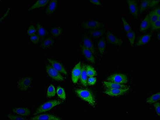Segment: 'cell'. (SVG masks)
<instances>
[{
	"mask_svg": "<svg viewBox=\"0 0 160 120\" xmlns=\"http://www.w3.org/2000/svg\"><path fill=\"white\" fill-rule=\"evenodd\" d=\"M126 33H127L126 36L129 40L130 44L132 46H133L135 43V38H136V34L135 32L132 30L131 31Z\"/></svg>",
	"mask_w": 160,
	"mask_h": 120,
	"instance_id": "484cf974",
	"label": "cell"
},
{
	"mask_svg": "<svg viewBox=\"0 0 160 120\" xmlns=\"http://www.w3.org/2000/svg\"><path fill=\"white\" fill-rule=\"evenodd\" d=\"M75 92L79 98L88 103L92 107H95L96 101L92 92L87 89H77Z\"/></svg>",
	"mask_w": 160,
	"mask_h": 120,
	"instance_id": "6da1fadb",
	"label": "cell"
},
{
	"mask_svg": "<svg viewBox=\"0 0 160 120\" xmlns=\"http://www.w3.org/2000/svg\"><path fill=\"white\" fill-rule=\"evenodd\" d=\"M81 70V62L76 64L72 70V79L73 83L76 84L80 78Z\"/></svg>",
	"mask_w": 160,
	"mask_h": 120,
	"instance_id": "ba28073f",
	"label": "cell"
},
{
	"mask_svg": "<svg viewBox=\"0 0 160 120\" xmlns=\"http://www.w3.org/2000/svg\"><path fill=\"white\" fill-rule=\"evenodd\" d=\"M81 49L86 59L91 63L95 64V59L93 53L88 49L86 48L84 45H81Z\"/></svg>",
	"mask_w": 160,
	"mask_h": 120,
	"instance_id": "4fadbf2b",
	"label": "cell"
},
{
	"mask_svg": "<svg viewBox=\"0 0 160 120\" xmlns=\"http://www.w3.org/2000/svg\"><path fill=\"white\" fill-rule=\"evenodd\" d=\"M58 1L53 0L49 3V5L47 6L46 10V13L47 14H51L55 11L57 6Z\"/></svg>",
	"mask_w": 160,
	"mask_h": 120,
	"instance_id": "ffe728a7",
	"label": "cell"
},
{
	"mask_svg": "<svg viewBox=\"0 0 160 120\" xmlns=\"http://www.w3.org/2000/svg\"><path fill=\"white\" fill-rule=\"evenodd\" d=\"M106 36L108 42L113 45L121 46L123 44L122 39L116 36L110 32L108 31L106 33Z\"/></svg>",
	"mask_w": 160,
	"mask_h": 120,
	"instance_id": "9c48e42d",
	"label": "cell"
},
{
	"mask_svg": "<svg viewBox=\"0 0 160 120\" xmlns=\"http://www.w3.org/2000/svg\"><path fill=\"white\" fill-rule=\"evenodd\" d=\"M98 48L100 53L102 55H103L106 48V42L104 38H102L98 41Z\"/></svg>",
	"mask_w": 160,
	"mask_h": 120,
	"instance_id": "d4e9b609",
	"label": "cell"
},
{
	"mask_svg": "<svg viewBox=\"0 0 160 120\" xmlns=\"http://www.w3.org/2000/svg\"><path fill=\"white\" fill-rule=\"evenodd\" d=\"M47 60L51 64L53 68L59 72L62 73L65 75L67 74L66 70L60 63L51 59L47 58Z\"/></svg>",
	"mask_w": 160,
	"mask_h": 120,
	"instance_id": "30bf717a",
	"label": "cell"
},
{
	"mask_svg": "<svg viewBox=\"0 0 160 120\" xmlns=\"http://www.w3.org/2000/svg\"><path fill=\"white\" fill-rule=\"evenodd\" d=\"M13 111L14 113L21 116H27L31 114L29 109L26 107H17L14 108Z\"/></svg>",
	"mask_w": 160,
	"mask_h": 120,
	"instance_id": "2e32d148",
	"label": "cell"
},
{
	"mask_svg": "<svg viewBox=\"0 0 160 120\" xmlns=\"http://www.w3.org/2000/svg\"><path fill=\"white\" fill-rule=\"evenodd\" d=\"M159 0H152V1H151L150 4H149V7H150V8H152V7H154V6L158 5V3H159Z\"/></svg>",
	"mask_w": 160,
	"mask_h": 120,
	"instance_id": "60d3db41",
	"label": "cell"
},
{
	"mask_svg": "<svg viewBox=\"0 0 160 120\" xmlns=\"http://www.w3.org/2000/svg\"><path fill=\"white\" fill-rule=\"evenodd\" d=\"M36 30L39 36L41 38H44L48 35V32L47 30L40 23L36 24Z\"/></svg>",
	"mask_w": 160,
	"mask_h": 120,
	"instance_id": "44dd1931",
	"label": "cell"
},
{
	"mask_svg": "<svg viewBox=\"0 0 160 120\" xmlns=\"http://www.w3.org/2000/svg\"><path fill=\"white\" fill-rule=\"evenodd\" d=\"M106 81L125 84L128 82V79L127 76L124 74L117 73L109 76L106 79Z\"/></svg>",
	"mask_w": 160,
	"mask_h": 120,
	"instance_id": "3957f363",
	"label": "cell"
},
{
	"mask_svg": "<svg viewBox=\"0 0 160 120\" xmlns=\"http://www.w3.org/2000/svg\"><path fill=\"white\" fill-rule=\"evenodd\" d=\"M89 2H91L92 4H94V5H98V6H100L102 5V3L100 1H98V0H96V1H90Z\"/></svg>",
	"mask_w": 160,
	"mask_h": 120,
	"instance_id": "b9f144b4",
	"label": "cell"
},
{
	"mask_svg": "<svg viewBox=\"0 0 160 120\" xmlns=\"http://www.w3.org/2000/svg\"><path fill=\"white\" fill-rule=\"evenodd\" d=\"M36 31H37L36 29H35V27L33 25L30 26L27 30L28 35H29V36L35 34Z\"/></svg>",
	"mask_w": 160,
	"mask_h": 120,
	"instance_id": "e575fe53",
	"label": "cell"
},
{
	"mask_svg": "<svg viewBox=\"0 0 160 120\" xmlns=\"http://www.w3.org/2000/svg\"><path fill=\"white\" fill-rule=\"evenodd\" d=\"M40 38L39 36L36 34L31 35L30 37V39L31 41L35 44L38 43L39 42Z\"/></svg>",
	"mask_w": 160,
	"mask_h": 120,
	"instance_id": "d590c367",
	"label": "cell"
},
{
	"mask_svg": "<svg viewBox=\"0 0 160 120\" xmlns=\"http://www.w3.org/2000/svg\"><path fill=\"white\" fill-rule=\"evenodd\" d=\"M46 71L48 75L53 79L55 81H62L64 80V78L59 72L53 68L50 65H47L46 66Z\"/></svg>",
	"mask_w": 160,
	"mask_h": 120,
	"instance_id": "277c9868",
	"label": "cell"
},
{
	"mask_svg": "<svg viewBox=\"0 0 160 120\" xmlns=\"http://www.w3.org/2000/svg\"><path fill=\"white\" fill-rule=\"evenodd\" d=\"M62 29L60 27L53 28L51 30V33L53 36L57 37L60 35L62 33Z\"/></svg>",
	"mask_w": 160,
	"mask_h": 120,
	"instance_id": "1f68e13d",
	"label": "cell"
},
{
	"mask_svg": "<svg viewBox=\"0 0 160 120\" xmlns=\"http://www.w3.org/2000/svg\"><path fill=\"white\" fill-rule=\"evenodd\" d=\"M154 12L156 14V15L158 16H160V7H157V8H156L154 10H153Z\"/></svg>",
	"mask_w": 160,
	"mask_h": 120,
	"instance_id": "7bdbcfd3",
	"label": "cell"
},
{
	"mask_svg": "<svg viewBox=\"0 0 160 120\" xmlns=\"http://www.w3.org/2000/svg\"><path fill=\"white\" fill-rule=\"evenodd\" d=\"M63 102V101L61 100H58L46 102L37 108L36 111H35V112L33 113V115H36L37 114H40V113L50 111L51 109H53L54 107L59 105L62 104Z\"/></svg>",
	"mask_w": 160,
	"mask_h": 120,
	"instance_id": "7a4b0ae2",
	"label": "cell"
},
{
	"mask_svg": "<svg viewBox=\"0 0 160 120\" xmlns=\"http://www.w3.org/2000/svg\"><path fill=\"white\" fill-rule=\"evenodd\" d=\"M97 79L96 78L94 77H90L88 79V83L90 85H94L96 83Z\"/></svg>",
	"mask_w": 160,
	"mask_h": 120,
	"instance_id": "f35d334b",
	"label": "cell"
},
{
	"mask_svg": "<svg viewBox=\"0 0 160 120\" xmlns=\"http://www.w3.org/2000/svg\"><path fill=\"white\" fill-rule=\"evenodd\" d=\"M51 1H42V0H38L36 1V3L34 5L31 6L29 8V10L36 9V8H41L47 5L49 2Z\"/></svg>",
	"mask_w": 160,
	"mask_h": 120,
	"instance_id": "7402d4cb",
	"label": "cell"
},
{
	"mask_svg": "<svg viewBox=\"0 0 160 120\" xmlns=\"http://www.w3.org/2000/svg\"><path fill=\"white\" fill-rule=\"evenodd\" d=\"M151 1L150 0H145L142 1L140 8V13H142L145 10L146 8L149 7Z\"/></svg>",
	"mask_w": 160,
	"mask_h": 120,
	"instance_id": "d6a6232c",
	"label": "cell"
},
{
	"mask_svg": "<svg viewBox=\"0 0 160 120\" xmlns=\"http://www.w3.org/2000/svg\"><path fill=\"white\" fill-rule=\"evenodd\" d=\"M152 34L148 33V34H145V35L141 36L136 43V45L140 46L147 43L150 41V40L152 37Z\"/></svg>",
	"mask_w": 160,
	"mask_h": 120,
	"instance_id": "ac0fdd59",
	"label": "cell"
},
{
	"mask_svg": "<svg viewBox=\"0 0 160 120\" xmlns=\"http://www.w3.org/2000/svg\"><path fill=\"white\" fill-rule=\"evenodd\" d=\"M83 27L91 30H97L104 27L102 22L95 20L85 21L82 24Z\"/></svg>",
	"mask_w": 160,
	"mask_h": 120,
	"instance_id": "5b68a950",
	"label": "cell"
},
{
	"mask_svg": "<svg viewBox=\"0 0 160 120\" xmlns=\"http://www.w3.org/2000/svg\"><path fill=\"white\" fill-rule=\"evenodd\" d=\"M151 29L152 30H155L159 29L160 28V19H159L157 21L151 25Z\"/></svg>",
	"mask_w": 160,
	"mask_h": 120,
	"instance_id": "8d00e7d4",
	"label": "cell"
},
{
	"mask_svg": "<svg viewBox=\"0 0 160 120\" xmlns=\"http://www.w3.org/2000/svg\"><path fill=\"white\" fill-rule=\"evenodd\" d=\"M32 83V77H24L19 79L18 81V88L22 91H26L31 87Z\"/></svg>",
	"mask_w": 160,
	"mask_h": 120,
	"instance_id": "52a82bcc",
	"label": "cell"
},
{
	"mask_svg": "<svg viewBox=\"0 0 160 120\" xmlns=\"http://www.w3.org/2000/svg\"><path fill=\"white\" fill-rule=\"evenodd\" d=\"M88 75L86 70V65H83L81 67V75L80 79L81 84L84 86H86L88 83Z\"/></svg>",
	"mask_w": 160,
	"mask_h": 120,
	"instance_id": "e0dca14e",
	"label": "cell"
},
{
	"mask_svg": "<svg viewBox=\"0 0 160 120\" xmlns=\"http://www.w3.org/2000/svg\"><path fill=\"white\" fill-rule=\"evenodd\" d=\"M32 120H61L62 119L54 115L49 114H44L36 115L31 119Z\"/></svg>",
	"mask_w": 160,
	"mask_h": 120,
	"instance_id": "7c38bea8",
	"label": "cell"
},
{
	"mask_svg": "<svg viewBox=\"0 0 160 120\" xmlns=\"http://www.w3.org/2000/svg\"><path fill=\"white\" fill-rule=\"evenodd\" d=\"M149 14L151 25L156 21H157L159 19H160V16L158 15L153 11L151 12Z\"/></svg>",
	"mask_w": 160,
	"mask_h": 120,
	"instance_id": "4dcf8cb0",
	"label": "cell"
},
{
	"mask_svg": "<svg viewBox=\"0 0 160 120\" xmlns=\"http://www.w3.org/2000/svg\"><path fill=\"white\" fill-rule=\"evenodd\" d=\"M160 103L159 102L154 103V106L155 108L156 112L159 116L160 117Z\"/></svg>",
	"mask_w": 160,
	"mask_h": 120,
	"instance_id": "ab89813d",
	"label": "cell"
},
{
	"mask_svg": "<svg viewBox=\"0 0 160 120\" xmlns=\"http://www.w3.org/2000/svg\"><path fill=\"white\" fill-rule=\"evenodd\" d=\"M84 46L87 49L91 51L93 54H95L96 52L95 48L91 40L88 37L85 36L83 38Z\"/></svg>",
	"mask_w": 160,
	"mask_h": 120,
	"instance_id": "9a60e30c",
	"label": "cell"
},
{
	"mask_svg": "<svg viewBox=\"0 0 160 120\" xmlns=\"http://www.w3.org/2000/svg\"><path fill=\"white\" fill-rule=\"evenodd\" d=\"M103 84L105 87L109 89H124L129 87L125 84H119L108 81H104Z\"/></svg>",
	"mask_w": 160,
	"mask_h": 120,
	"instance_id": "5bb4252c",
	"label": "cell"
},
{
	"mask_svg": "<svg viewBox=\"0 0 160 120\" xmlns=\"http://www.w3.org/2000/svg\"><path fill=\"white\" fill-rule=\"evenodd\" d=\"M7 117H8V119H10L11 120H26V119H25L24 118L18 116L13 115V114H8V115H7Z\"/></svg>",
	"mask_w": 160,
	"mask_h": 120,
	"instance_id": "74e56055",
	"label": "cell"
},
{
	"mask_svg": "<svg viewBox=\"0 0 160 120\" xmlns=\"http://www.w3.org/2000/svg\"><path fill=\"white\" fill-rule=\"evenodd\" d=\"M130 13L135 17L138 18V8L136 1L133 0L127 1Z\"/></svg>",
	"mask_w": 160,
	"mask_h": 120,
	"instance_id": "8fae6325",
	"label": "cell"
},
{
	"mask_svg": "<svg viewBox=\"0 0 160 120\" xmlns=\"http://www.w3.org/2000/svg\"><path fill=\"white\" fill-rule=\"evenodd\" d=\"M158 38L159 40H160V33H159L158 34Z\"/></svg>",
	"mask_w": 160,
	"mask_h": 120,
	"instance_id": "ee69618b",
	"label": "cell"
},
{
	"mask_svg": "<svg viewBox=\"0 0 160 120\" xmlns=\"http://www.w3.org/2000/svg\"><path fill=\"white\" fill-rule=\"evenodd\" d=\"M56 93L59 98L64 100L66 99V93H65V90L63 88L61 87H58L57 89Z\"/></svg>",
	"mask_w": 160,
	"mask_h": 120,
	"instance_id": "f1b7e54d",
	"label": "cell"
},
{
	"mask_svg": "<svg viewBox=\"0 0 160 120\" xmlns=\"http://www.w3.org/2000/svg\"><path fill=\"white\" fill-rule=\"evenodd\" d=\"M129 87L124 89L108 88L105 90V93L109 96H120L127 93L129 90Z\"/></svg>",
	"mask_w": 160,
	"mask_h": 120,
	"instance_id": "8992f818",
	"label": "cell"
},
{
	"mask_svg": "<svg viewBox=\"0 0 160 120\" xmlns=\"http://www.w3.org/2000/svg\"><path fill=\"white\" fill-rule=\"evenodd\" d=\"M122 23L123 24V27H124V30L126 33L130 31H131L132 28L131 27V26L129 24L128 22H127L126 19H125L123 17H122Z\"/></svg>",
	"mask_w": 160,
	"mask_h": 120,
	"instance_id": "836d02e7",
	"label": "cell"
},
{
	"mask_svg": "<svg viewBox=\"0 0 160 120\" xmlns=\"http://www.w3.org/2000/svg\"><path fill=\"white\" fill-rule=\"evenodd\" d=\"M54 40L52 38H47L43 41L41 43V46L43 48H47L51 47L54 44Z\"/></svg>",
	"mask_w": 160,
	"mask_h": 120,
	"instance_id": "4316f807",
	"label": "cell"
},
{
	"mask_svg": "<svg viewBox=\"0 0 160 120\" xmlns=\"http://www.w3.org/2000/svg\"><path fill=\"white\" fill-rule=\"evenodd\" d=\"M151 27L149 14L147 15L144 19L140 25V31L141 32L145 31L149 29Z\"/></svg>",
	"mask_w": 160,
	"mask_h": 120,
	"instance_id": "d6986e66",
	"label": "cell"
},
{
	"mask_svg": "<svg viewBox=\"0 0 160 120\" xmlns=\"http://www.w3.org/2000/svg\"><path fill=\"white\" fill-rule=\"evenodd\" d=\"M86 70L88 77H94L97 75L96 71L95 69L90 65H86Z\"/></svg>",
	"mask_w": 160,
	"mask_h": 120,
	"instance_id": "83f0119b",
	"label": "cell"
},
{
	"mask_svg": "<svg viewBox=\"0 0 160 120\" xmlns=\"http://www.w3.org/2000/svg\"><path fill=\"white\" fill-rule=\"evenodd\" d=\"M89 33L92 37L98 38L103 36L105 33V31L103 29L90 30Z\"/></svg>",
	"mask_w": 160,
	"mask_h": 120,
	"instance_id": "603a6c76",
	"label": "cell"
},
{
	"mask_svg": "<svg viewBox=\"0 0 160 120\" xmlns=\"http://www.w3.org/2000/svg\"><path fill=\"white\" fill-rule=\"evenodd\" d=\"M56 93V92L54 86L52 84H50L48 87V91H47V97L50 98V97L55 96Z\"/></svg>",
	"mask_w": 160,
	"mask_h": 120,
	"instance_id": "f546056e",
	"label": "cell"
},
{
	"mask_svg": "<svg viewBox=\"0 0 160 120\" xmlns=\"http://www.w3.org/2000/svg\"><path fill=\"white\" fill-rule=\"evenodd\" d=\"M160 98V93L159 92L158 93L153 94L149 98H147L146 102L147 103L149 104L154 103L156 101L159 100Z\"/></svg>",
	"mask_w": 160,
	"mask_h": 120,
	"instance_id": "cb8c5ba5",
	"label": "cell"
}]
</instances>
